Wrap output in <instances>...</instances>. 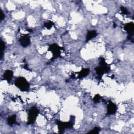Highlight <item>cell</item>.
<instances>
[{
	"mask_svg": "<svg viewBox=\"0 0 134 134\" xmlns=\"http://www.w3.org/2000/svg\"><path fill=\"white\" fill-rule=\"evenodd\" d=\"M120 9H121L122 13L123 14H125V15H127V14H128L129 13V12H128L127 9L126 7H125L121 6V7H120Z\"/></svg>",
	"mask_w": 134,
	"mask_h": 134,
	"instance_id": "cell-17",
	"label": "cell"
},
{
	"mask_svg": "<svg viewBox=\"0 0 134 134\" xmlns=\"http://www.w3.org/2000/svg\"><path fill=\"white\" fill-rule=\"evenodd\" d=\"M124 29L128 34V39L133 42V36L134 31V24L133 22H130L126 24L124 26Z\"/></svg>",
	"mask_w": 134,
	"mask_h": 134,
	"instance_id": "cell-6",
	"label": "cell"
},
{
	"mask_svg": "<svg viewBox=\"0 0 134 134\" xmlns=\"http://www.w3.org/2000/svg\"><path fill=\"white\" fill-rule=\"evenodd\" d=\"M1 59H2L3 57L4 51L5 50V44L4 42L2 40H1Z\"/></svg>",
	"mask_w": 134,
	"mask_h": 134,
	"instance_id": "cell-13",
	"label": "cell"
},
{
	"mask_svg": "<svg viewBox=\"0 0 134 134\" xmlns=\"http://www.w3.org/2000/svg\"><path fill=\"white\" fill-rule=\"evenodd\" d=\"M16 115H13L9 117H8L7 119V124L12 126L14 124L16 123Z\"/></svg>",
	"mask_w": 134,
	"mask_h": 134,
	"instance_id": "cell-12",
	"label": "cell"
},
{
	"mask_svg": "<svg viewBox=\"0 0 134 134\" xmlns=\"http://www.w3.org/2000/svg\"><path fill=\"white\" fill-rule=\"evenodd\" d=\"M39 113V111L36 107L35 106L31 107L29 109L28 114L27 125H31L34 124L35 120H36Z\"/></svg>",
	"mask_w": 134,
	"mask_h": 134,
	"instance_id": "cell-5",
	"label": "cell"
},
{
	"mask_svg": "<svg viewBox=\"0 0 134 134\" xmlns=\"http://www.w3.org/2000/svg\"><path fill=\"white\" fill-rule=\"evenodd\" d=\"M54 25L53 23L51 21H49L47 22L44 23L43 26L46 28H47L48 29H50V28H52V27L53 26V25Z\"/></svg>",
	"mask_w": 134,
	"mask_h": 134,
	"instance_id": "cell-14",
	"label": "cell"
},
{
	"mask_svg": "<svg viewBox=\"0 0 134 134\" xmlns=\"http://www.w3.org/2000/svg\"><path fill=\"white\" fill-rule=\"evenodd\" d=\"M117 110V105L111 102H109L107 106V115H111L116 113Z\"/></svg>",
	"mask_w": 134,
	"mask_h": 134,
	"instance_id": "cell-8",
	"label": "cell"
},
{
	"mask_svg": "<svg viewBox=\"0 0 134 134\" xmlns=\"http://www.w3.org/2000/svg\"><path fill=\"white\" fill-rule=\"evenodd\" d=\"M62 50V48L57 43H52L50 44L48 50L51 52L52 54V57L51 60L52 61L56 58L61 57V52Z\"/></svg>",
	"mask_w": 134,
	"mask_h": 134,
	"instance_id": "cell-4",
	"label": "cell"
},
{
	"mask_svg": "<svg viewBox=\"0 0 134 134\" xmlns=\"http://www.w3.org/2000/svg\"><path fill=\"white\" fill-rule=\"evenodd\" d=\"M97 35V33L95 30H89L87 31L85 41L87 42L91 39L95 38Z\"/></svg>",
	"mask_w": 134,
	"mask_h": 134,
	"instance_id": "cell-9",
	"label": "cell"
},
{
	"mask_svg": "<svg viewBox=\"0 0 134 134\" xmlns=\"http://www.w3.org/2000/svg\"><path fill=\"white\" fill-rule=\"evenodd\" d=\"M0 14H1V17H0V18H1V20L2 21V20H3L4 19V17H5V15H4L3 12L1 9V10H0Z\"/></svg>",
	"mask_w": 134,
	"mask_h": 134,
	"instance_id": "cell-18",
	"label": "cell"
},
{
	"mask_svg": "<svg viewBox=\"0 0 134 134\" xmlns=\"http://www.w3.org/2000/svg\"><path fill=\"white\" fill-rule=\"evenodd\" d=\"M90 69L88 68H84L82 69L78 73L77 77L79 79H82L86 77L87 75L89 74Z\"/></svg>",
	"mask_w": 134,
	"mask_h": 134,
	"instance_id": "cell-11",
	"label": "cell"
},
{
	"mask_svg": "<svg viewBox=\"0 0 134 134\" xmlns=\"http://www.w3.org/2000/svg\"><path fill=\"white\" fill-rule=\"evenodd\" d=\"M15 85L21 91H27L29 88V84L23 77H18L15 81Z\"/></svg>",
	"mask_w": 134,
	"mask_h": 134,
	"instance_id": "cell-3",
	"label": "cell"
},
{
	"mask_svg": "<svg viewBox=\"0 0 134 134\" xmlns=\"http://www.w3.org/2000/svg\"><path fill=\"white\" fill-rule=\"evenodd\" d=\"M100 130V129L99 127H96L94 128L90 132H88V133H98L99 132Z\"/></svg>",
	"mask_w": 134,
	"mask_h": 134,
	"instance_id": "cell-15",
	"label": "cell"
},
{
	"mask_svg": "<svg viewBox=\"0 0 134 134\" xmlns=\"http://www.w3.org/2000/svg\"><path fill=\"white\" fill-rule=\"evenodd\" d=\"M20 44L23 47L26 48L30 44V38L28 34L23 35L19 39Z\"/></svg>",
	"mask_w": 134,
	"mask_h": 134,
	"instance_id": "cell-7",
	"label": "cell"
},
{
	"mask_svg": "<svg viewBox=\"0 0 134 134\" xmlns=\"http://www.w3.org/2000/svg\"><path fill=\"white\" fill-rule=\"evenodd\" d=\"M75 121V117L72 116L70 118V120L68 122H63L59 120H56V124L58 125L59 129V132L62 133L64 132L65 129L71 128L73 127Z\"/></svg>",
	"mask_w": 134,
	"mask_h": 134,
	"instance_id": "cell-2",
	"label": "cell"
},
{
	"mask_svg": "<svg viewBox=\"0 0 134 134\" xmlns=\"http://www.w3.org/2000/svg\"><path fill=\"white\" fill-rule=\"evenodd\" d=\"M95 70L96 71V73L97 74V75L99 77H101L105 73L109 72V71L110 70V67L108 64L106 62L105 59L101 58L99 59V66L96 67Z\"/></svg>",
	"mask_w": 134,
	"mask_h": 134,
	"instance_id": "cell-1",
	"label": "cell"
},
{
	"mask_svg": "<svg viewBox=\"0 0 134 134\" xmlns=\"http://www.w3.org/2000/svg\"><path fill=\"white\" fill-rule=\"evenodd\" d=\"M100 99H101L100 96L99 94H96V95L94 96V98H93V101H94L95 103H98V102H99Z\"/></svg>",
	"mask_w": 134,
	"mask_h": 134,
	"instance_id": "cell-16",
	"label": "cell"
},
{
	"mask_svg": "<svg viewBox=\"0 0 134 134\" xmlns=\"http://www.w3.org/2000/svg\"><path fill=\"white\" fill-rule=\"evenodd\" d=\"M13 76V72L11 70H6L4 73L3 77L4 79L6 80L8 82H10L12 77Z\"/></svg>",
	"mask_w": 134,
	"mask_h": 134,
	"instance_id": "cell-10",
	"label": "cell"
}]
</instances>
